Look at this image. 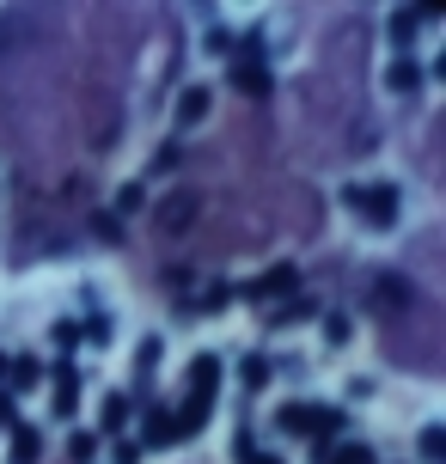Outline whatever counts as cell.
<instances>
[{"mask_svg": "<svg viewBox=\"0 0 446 464\" xmlns=\"http://www.w3.org/2000/svg\"><path fill=\"white\" fill-rule=\"evenodd\" d=\"M276 428H282V434H300V440H330V434L343 428V416H336V410H318V403H282Z\"/></svg>", "mask_w": 446, "mask_h": 464, "instance_id": "6da1fadb", "label": "cell"}, {"mask_svg": "<svg viewBox=\"0 0 446 464\" xmlns=\"http://www.w3.org/2000/svg\"><path fill=\"white\" fill-rule=\"evenodd\" d=\"M343 202L367 214V227H373V232H385L392 220H398V184H349V189H343Z\"/></svg>", "mask_w": 446, "mask_h": 464, "instance_id": "7a4b0ae2", "label": "cell"}, {"mask_svg": "<svg viewBox=\"0 0 446 464\" xmlns=\"http://www.w3.org/2000/svg\"><path fill=\"white\" fill-rule=\"evenodd\" d=\"M196 214H202V196H196V189H171L165 202H153V227L160 232H189Z\"/></svg>", "mask_w": 446, "mask_h": 464, "instance_id": "3957f363", "label": "cell"}, {"mask_svg": "<svg viewBox=\"0 0 446 464\" xmlns=\"http://www.w3.org/2000/svg\"><path fill=\"white\" fill-rule=\"evenodd\" d=\"M233 86L245 98H257V92H269V68L257 62V44H245V55L233 62Z\"/></svg>", "mask_w": 446, "mask_h": 464, "instance_id": "277c9868", "label": "cell"}, {"mask_svg": "<svg viewBox=\"0 0 446 464\" xmlns=\"http://www.w3.org/2000/svg\"><path fill=\"white\" fill-rule=\"evenodd\" d=\"M294 287H300V269H294V263H276V269H269L263 281H251L245 294L263 305V300H282V294H294Z\"/></svg>", "mask_w": 446, "mask_h": 464, "instance_id": "5b68a950", "label": "cell"}, {"mask_svg": "<svg viewBox=\"0 0 446 464\" xmlns=\"http://www.w3.org/2000/svg\"><path fill=\"white\" fill-rule=\"evenodd\" d=\"M6 440H13V446H6V464H37V459H44V434H37V428H24V421L6 434Z\"/></svg>", "mask_w": 446, "mask_h": 464, "instance_id": "8992f818", "label": "cell"}, {"mask_svg": "<svg viewBox=\"0 0 446 464\" xmlns=\"http://www.w3.org/2000/svg\"><path fill=\"white\" fill-rule=\"evenodd\" d=\"M49 403H55V416H73V403H80V372L73 367H55V392H49Z\"/></svg>", "mask_w": 446, "mask_h": 464, "instance_id": "52a82bcc", "label": "cell"}, {"mask_svg": "<svg viewBox=\"0 0 446 464\" xmlns=\"http://www.w3.org/2000/svg\"><path fill=\"white\" fill-rule=\"evenodd\" d=\"M141 440H147V446H171V440H178V421H171V410H147Z\"/></svg>", "mask_w": 446, "mask_h": 464, "instance_id": "ba28073f", "label": "cell"}, {"mask_svg": "<svg viewBox=\"0 0 446 464\" xmlns=\"http://www.w3.org/2000/svg\"><path fill=\"white\" fill-rule=\"evenodd\" d=\"M373 305H379V312H403V305H410V287H403L398 276H379V287H373Z\"/></svg>", "mask_w": 446, "mask_h": 464, "instance_id": "9c48e42d", "label": "cell"}, {"mask_svg": "<svg viewBox=\"0 0 446 464\" xmlns=\"http://www.w3.org/2000/svg\"><path fill=\"white\" fill-rule=\"evenodd\" d=\"M202 116H208V92H202V86H189V92L178 98V129H196Z\"/></svg>", "mask_w": 446, "mask_h": 464, "instance_id": "30bf717a", "label": "cell"}, {"mask_svg": "<svg viewBox=\"0 0 446 464\" xmlns=\"http://www.w3.org/2000/svg\"><path fill=\"white\" fill-rule=\"evenodd\" d=\"M385 86H392V92H416V86H422V68H416V62H392Z\"/></svg>", "mask_w": 446, "mask_h": 464, "instance_id": "8fae6325", "label": "cell"}, {"mask_svg": "<svg viewBox=\"0 0 446 464\" xmlns=\"http://www.w3.org/2000/svg\"><path fill=\"white\" fill-rule=\"evenodd\" d=\"M122 416H129V397H122V392H111V397H104V410H98V428H104V434H117V428H122Z\"/></svg>", "mask_w": 446, "mask_h": 464, "instance_id": "7c38bea8", "label": "cell"}, {"mask_svg": "<svg viewBox=\"0 0 446 464\" xmlns=\"http://www.w3.org/2000/svg\"><path fill=\"white\" fill-rule=\"evenodd\" d=\"M422 19H434L428 6H410V13H398V19H392V44H410V37H416V24H422Z\"/></svg>", "mask_w": 446, "mask_h": 464, "instance_id": "4fadbf2b", "label": "cell"}, {"mask_svg": "<svg viewBox=\"0 0 446 464\" xmlns=\"http://www.w3.org/2000/svg\"><path fill=\"white\" fill-rule=\"evenodd\" d=\"M13 392H31V385H37V379H44V367H37V361H31V354H19V361H13Z\"/></svg>", "mask_w": 446, "mask_h": 464, "instance_id": "5bb4252c", "label": "cell"}, {"mask_svg": "<svg viewBox=\"0 0 446 464\" xmlns=\"http://www.w3.org/2000/svg\"><path fill=\"white\" fill-rule=\"evenodd\" d=\"M238 379H245L251 392H263V385H269V361H263V354H251V361L238 367Z\"/></svg>", "mask_w": 446, "mask_h": 464, "instance_id": "9a60e30c", "label": "cell"}, {"mask_svg": "<svg viewBox=\"0 0 446 464\" xmlns=\"http://www.w3.org/2000/svg\"><path fill=\"white\" fill-rule=\"evenodd\" d=\"M422 459H428V464L446 459V434H441V428H428V434H422Z\"/></svg>", "mask_w": 446, "mask_h": 464, "instance_id": "2e32d148", "label": "cell"}, {"mask_svg": "<svg viewBox=\"0 0 446 464\" xmlns=\"http://www.w3.org/2000/svg\"><path fill=\"white\" fill-rule=\"evenodd\" d=\"M141 202H147V189H141V184H129V189H122V196H117V208H122V214H135V208H141Z\"/></svg>", "mask_w": 446, "mask_h": 464, "instance_id": "e0dca14e", "label": "cell"}, {"mask_svg": "<svg viewBox=\"0 0 446 464\" xmlns=\"http://www.w3.org/2000/svg\"><path fill=\"white\" fill-rule=\"evenodd\" d=\"M330 464H373V459H367V446H343V452H330Z\"/></svg>", "mask_w": 446, "mask_h": 464, "instance_id": "ac0fdd59", "label": "cell"}, {"mask_svg": "<svg viewBox=\"0 0 446 464\" xmlns=\"http://www.w3.org/2000/svg\"><path fill=\"white\" fill-rule=\"evenodd\" d=\"M13 428H19V410H13V397L0 392V434H13Z\"/></svg>", "mask_w": 446, "mask_h": 464, "instance_id": "d6986e66", "label": "cell"}, {"mask_svg": "<svg viewBox=\"0 0 446 464\" xmlns=\"http://www.w3.org/2000/svg\"><path fill=\"white\" fill-rule=\"evenodd\" d=\"M251 464H282V459H269V452H251Z\"/></svg>", "mask_w": 446, "mask_h": 464, "instance_id": "ffe728a7", "label": "cell"}, {"mask_svg": "<svg viewBox=\"0 0 446 464\" xmlns=\"http://www.w3.org/2000/svg\"><path fill=\"white\" fill-rule=\"evenodd\" d=\"M6 367H13V361H6V354H0V379H6Z\"/></svg>", "mask_w": 446, "mask_h": 464, "instance_id": "44dd1931", "label": "cell"}]
</instances>
